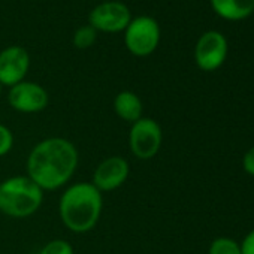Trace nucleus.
Segmentation results:
<instances>
[{"instance_id": "nucleus-13", "label": "nucleus", "mask_w": 254, "mask_h": 254, "mask_svg": "<svg viewBox=\"0 0 254 254\" xmlns=\"http://www.w3.org/2000/svg\"><path fill=\"white\" fill-rule=\"evenodd\" d=\"M208 254H242V253H241V245L235 239L227 236H220L211 242Z\"/></svg>"}, {"instance_id": "nucleus-5", "label": "nucleus", "mask_w": 254, "mask_h": 254, "mask_svg": "<svg viewBox=\"0 0 254 254\" xmlns=\"http://www.w3.org/2000/svg\"><path fill=\"white\" fill-rule=\"evenodd\" d=\"M126 47L136 57H147L153 54L160 42V27L157 21L148 15L133 18L126 27Z\"/></svg>"}, {"instance_id": "nucleus-9", "label": "nucleus", "mask_w": 254, "mask_h": 254, "mask_svg": "<svg viewBox=\"0 0 254 254\" xmlns=\"http://www.w3.org/2000/svg\"><path fill=\"white\" fill-rule=\"evenodd\" d=\"M130 168L126 159L120 156H111L102 160L93 172L91 184L102 191H112L121 187L129 178Z\"/></svg>"}, {"instance_id": "nucleus-14", "label": "nucleus", "mask_w": 254, "mask_h": 254, "mask_svg": "<svg viewBox=\"0 0 254 254\" xmlns=\"http://www.w3.org/2000/svg\"><path fill=\"white\" fill-rule=\"evenodd\" d=\"M96 38H97L96 29H93L91 26H82L73 35V45L79 50H85L96 42Z\"/></svg>"}, {"instance_id": "nucleus-18", "label": "nucleus", "mask_w": 254, "mask_h": 254, "mask_svg": "<svg viewBox=\"0 0 254 254\" xmlns=\"http://www.w3.org/2000/svg\"><path fill=\"white\" fill-rule=\"evenodd\" d=\"M242 168L248 175L254 177V147L245 153V156L242 159Z\"/></svg>"}, {"instance_id": "nucleus-3", "label": "nucleus", "mask_w": 254, "mask_h": 254, "mask_svg": "<svg viewBox=\"0 0 254 254\" xmlns=\"http://www.w3.org/2000/svg\"><path fill=\"white\" fill-rule=\"evenodd\" d=\"M44 202V190L27 175H17L0 184V212L11 218L32 217Z\"/></svg>"}, {"instance_id": "nucleus-6", "label": "nucleus", "mask_w": 254, "mask_h": 254, "mask_svg": "<svg viewBox=\"0 0 254 254\" xmlns=\"http://www.w3.org/2000/svg\"><path fill=\"white\" fill-rule=\"evenodd\" d=\"M227 57V39L217 30L205 32L194 47V62L205 72L217 70Z\"/></svg>"}, {"instance_id": "nucleus-1", "label": "nucleus", "mask_w": 254, "mask_h": 254, "mask_svg": "<svg viewBox=\"0 0 254 254\" xmlns=\"http://www.w3.org/2000/svg\"><path fill=\"white\" fill-rule=\"evenodd\" d=\"M78 162V150L69 139L47 138L32 148L27 157V177L42 190H57L70 181Z\"/></svg>"}, {"instance_id": "nucleus-8", "label": "nucleus", "mask_w": 254, "mask_h": 254, "mask_svg": "<svg viewBox=\"0 0 254 254\" xmlns=\"http://www.w3.org/2000/svg\"><path fill=\"white\" fill-rule=\"evenodd\" d=\"M132 21L130 11L124 3L105 2L90 12V26L99 32L118 33Z\"/></svg>"}, {"instance_id": "nucleus-11", "label": "nucleus", "mask_w": 254, "mask_h": 254, "mask_svg": "<svg viewBox=\"0 0 254 254\" xmlns=\"http://www.w3.org/2000/svg\"><path fill=\"white\" fill-rule=\"evenodd\" d=\"M114 111L115 114L127 121V123H135L139 118H142V112H144V105L142 100L139 99L138 94H135L133 91H121L115 96L114 99Z\"/></svg>"}, {"instance_id": "nucleus-19", "label": "nucleus", "mask_w": 254, "mask_h": 254, "mask_svg": "<svg viewBox=\"0 0 254 254\" xmlns=\"http://www.w3.org/2000/svg\"><path fill=\"white\" fill-rule=\"evenodd\" d=\"M2 87H3V85H2V84H0V96H2Z\"/></svg>"}, {"instance_id": "nucleus-4", "label": "nucleus", "mask_w": 254, "mask_h": 254, "mask_svg": "<svg viewBox=\"0 0 254 254\" xmlns=\"http://www.w3.org/2000/svg\"><path fill=\"white\" fill-rule=\"evenodd\" d=\"M162 127L156 120L142 117L132 124L129 132V148L136 159L150 160L156 157L162 148Z\"/></svg>"}, {"instance_id": "nucleus-17", "label": "nucleus", "mask_w": 254, "mask_h": 254, "mask_svg": "<svg viewBox=\"0 0 254 254\" xmlns=\"http://www.w3.org/2000/svg\"><path fill=\"white\" fill-rule=\"evenodd\" d=\"M239 245L242 254H254V229L247 233V236L242 239Z\"/></svg>"}, {"instance_id": "nucleus-15", "label": "nucleus", "mask_w": 254, "mask_h": 254, "mask_svg": "<svg viewBox=\"0 0 254 254\" xmlns=\"http://www.w3.org/2000/svg\"><path fill=\"white\" fill-rule=\"evenodd\" d=\"M39 254H75L73 247L63 239H54L45 244Z\"/></svg>"}, {"instance_id": "nucleus-10", "label": "nucleus", "mask_w": 254, "mask_h": 254, "mask_svg": "<svg viewBox=\"0 0 254 254\" xmlns=\"http://www.w3.org/2000/svg\"><path fill=\"white\" fill-rule=\"evenodd\" d=\"M30 67L29 53L23 47H8L0 53V84L14 87L24 81Z\"/></svg>"}, {"instance_id": "nucleus-2", "label": "nucleus", "mask_w": 254, "mask_h": 254, "mask_svg": "<svg viewBox=\"0 0 254 254\" xmlns=\"http://www.w3.org/2000/svg\"><path fill=\"white\" fill-rule=\"evenodd\" d=\"M103 209L102 193L91 183H76L64 190L59 202L63 224L73 233H87L96 227Z\"/></svg>"}, {"instance_id": "nucleus-16", "label": "nucleus", "mask_w": 254, "mask_h": 254, "mask_svg": "<svg viewBox=\"0 0 254 254\" xmlns=\"http://www.w3.org/2000/svg\"><path fill=\"white\" fill-rule=\"evenodd\" d=\"M14 147V135L5 124L0 123V157L6 156Z\"/></svg>"}, {"instance_id": "nucleus-12", "label": "nucleus", "mask_w": 254, "mask_h": 254, "mask_svg": "<svg viewBox=\"0 0 254 254\" xmlns=\"http://www.w3.org/2000/svg\"><path fill=\"white\" fill-rule=\"evenodd\" d=\"M214 11L224 20L239 21L254 12V0H211Z\"/></svg>"}, {"instance_id": "nucleus-7", "label": "nucleus", "mask_w": 254, "mask_h": 254, "mask_svg": "<svg viewBox=\"0 0 254 254\" xmlns=\"http://www.w3.org/2000/svg\"><path fill=\"white\" fill-rule=\"evenodd\" d=\"M8 102L17 112L36 114L42 112L48 106L50 96L42 85L30 81H21L20 84L11 87L8 93Z\"/></svg>"}]
</instances>
